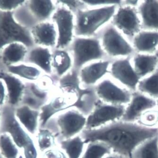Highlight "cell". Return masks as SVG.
Returning a JSON list of instances; mask_svg holds the SVG:
<instances>
[{
  "instance_id": "cell-1",
  "label": "cell",
  "mask_w": 158,
  "mask_h": 158,
  "mask_svg": "<svg viewBox=\"0 0 158 158\" xmlns=\"http://www.w3.org/2000/svg\"><path fill=\"white\" fill-rule=\"evenodd\" d=\"M80 135L86 144L103 143L113 153L128 158L143 142L158 135V130L121 120L95 130H84Z\"/></svg>"
},
{
  "instance_id": "cell-2",
  "label": "cell",
  "mask_w": 158,
  "mask_h": 158,
  "mask_svg": "<svg viewBox=\"0 0 158 158\" xmlns=\"http://www.w3.org/2000/svg\"><path fill=\"white\" fill-rule=\"evenodd\" d=\"M0 133L8 134L21 151L24 158H39V150L33 136L16 118L15 108L6 104L1 108Z\"/></svg>"
},
{
  "instance_id": "cell-3",
  "label": "cell",
  "mask_w": 158,
  "mask_h": 158,
  "mask_svg": "<svg viewBox=\"0 0 158 158\" xmlns=\"http://www.w3.org/2000/svg\"><path fill=\"white\" fill-rule=\"evenodd\" d=\"M116 7V5H113L89 10H78L75 25L76 35L84 37L94 35L113 18Z\"/></svg>"
},
{
  "instance_id": "cell-4",
  "label": "cell",
  "mask_w": 158,
  "mask_h": 158,
  "mask_svg": "<svg viewBox=\"0 0 158 158\" xmlns=\"http://www.w3.org/2000/svg\"><path fill=\"white\" fill-rule=\"evenodd\" d=\"M15 42L23 44L28 48L35 45L30 30L18 24L13 12L0 11V51Z\"/></svg>"
},
{
  "instance_id": "cell-5",
  "label": "cell",
  "mask_w": 158,
  "mask_h": 158,
  "mask_svg": "<svg viewBox=\"0 0 158 158\" xmlns=\"http://www.w3.org/2000/svg\"><path fill=\"white\" fill-rule=\"evenodd\" d=\"M125 107L97 102L87 116L85 130H95L122 120Z\"/></svg>"
},
{
  "instance_id": "cell-6",
  "label": "cell",
  "mask_w": 158,
  "mask_h": 158,
  "mask_svg": "<svg viewBox=\"0 0 158 158\" xmlns=\"http://www.w3.org/2000/svg\"><path fill=\"white\" fill-rule=\"evenodd\" d=\"M73 62L76 68L86 64L101 59L104 51L98 39L90 37H78L73 43Z\"/></svg>"
},
{
  "instance_id": "cell-7",
  "label": "cell",
  "mask_w": 158,
  "mask_h": 158,
  "mask_svg": "<svg viewBox=\"0 0 158 158\" xmlns=\"http://www.w3.org/2000/svg\"><path fill=\"white\" fill-rule=\"evenodd\" d=\"M87 116L79 110L69 109L59 114L56 124L63 139L79 135L86 128Z\"/></svg>"
},
{
  "instance_id": "cell-8",
  "label": "cell",
  "mask_w": 158,
  "mask_h": 158,
  "mask_svg": "<svg viewBox=\"0 0 158 158\" xmlns=\"http://www.w3.org/2000/svg\"><path fill=\"white\" fill-rule=\"evenodd\" d=\"M103 51L113 57L130 56L134 52V49L118 32L115 27L107 28L102 36Z\"/></svg>"
},
{
  "instance_id": "cell-9",
  "label": "cell",
  "mask_w": 158,
  "mask_h": 158,
  "mask_svg": "<svg viewBox=\"0 0 158 158\" xmlns=\"http://www.w3.org/2000/svg\"><path fill=\"white\" fill-rule=\"evenodd\" d=\"M113 18L116 28L132 40L141 31V20L135 7L128 5L121 7Z\"/></svg>"
},
{
  "instance_id": "cell-10",
  "label": "cell",
  "mask_w": 158,
  "mask_h": 158,
  "mask_svg": "<svg viewBox=\"0 0 158 158\" xmlns=\"http://www.w3.org/2000/svg\"><path fill=\"white\" fill-rule=\"evenodd\" d=\"M52 19L57 30L56 46L57 49H62L67 47L72 41L74 27L73 15L68 9L61 7L53 13Z\"/></svg>"
},
{
  "instance_id": "cell-11",
  "label": "cell",
  "mask_w": 158,
  "mask_h": 158,
  "mask_svg": "<svg viewBox=\"0 0 158 158\" xmlns=\"http://www.w3.org/2000/svg\"><path fill=\"white\" fill-rule=\"evenodd\" d=\"M96 93L102 102L116 106L128 104L132 96L129 91L109 80H105L99 83L96 88Z\"/></svg>"
},
{
  "instance_id": "cell-12",
  "label": "cell",
  "mask_w": 158,
  "mask_h": 158,
  "mask_svg": "<svg viewBox=\"0 0 158 158\" xmlns=\"http://www.w3.org/2000/svg\"><path fill=\"white\" fill-rule=\"evenodd\" d=\"M110 72L113 78L135 92L140 78L132 66L129 56L115 61L111 65Z\"/></svg>"
},
{
  "instance_id": "cell-13",
  "label": "cell",
  "mask_w": 158,
  "mask_h": 158,
  "mask_svg": "<svg viewBox=\"0 0 158 158\" xmlns=\"http://www.w3.org/2000/svg\"><path fill=\"white\" fill-rule=\"evenodd\" d=\"M156 107L155 99L140 92H134L121 121L135 123L142 114L146 111Z\"/></svg>"
},
{
  "instance_id": "cell-14",
  "label": "cell",
  "mask_w": 158,
  "mask_h": 158,
  "mask_svg": "<svg viewBox=\"0 0 158 158\" xmlns=\"http://www.w3.org/2000/svg\"><path fill=\"white\" fill-rule=\"evenodd\" d=\"M0 79L3 81L7 89L6 104L16 108L21 104L27 82L5 70H0Z\"/></svg>"
},
{
  "instance_id": "cell-15",
  "label": "cell",
  "mask_w": 158,
  "mask_h": 158,
  "mask_svg": "<svg viewBox=\"0 0 158 158\" xmlns=\"http://www.w3.org/2000/svg\"><path fill=\"white\" fill-rule=\"evenodd\" d=\"M29 48L21 43H12L0 51V70L25 62Z\"/></svg>"
},
{
  "instance_id": "cell-16",
  "label": "cell",
  "mask_w": 158,
  "mask_h": 158,
  "mask_svg": "<svg viewBox=\"0 0 158 158\" xmlns=\"http://www.w3.org/2000/svg\"><path fill=\"white\" fill-rule=\"evenodd\" d=\"M35 45L48 48L56 46L57 34L52 23L40 22L30 29Z\"/></svg>"
},
{
  "instance_id": "cell-17",
  "label": "cell",
  "mask_w": 158,
  "mask_h": 158,
  "mask_svg": "<svg viewBox=\"0 0 158 158\" xmlns=\"http://www.w3.org/2000/svg\"><path fill=\"white\" fill-rule=\"evenodd\" d=\"M15 115L25 130L32 136L35 135L39 129L40 110L20 104L15 108Z\"/></svg>"
},
{
  "instance_id": "cell-18",
  "label": "cell",
  "mask_w": 158,
  "mask_h": 158,
  "mask_svg": "<svg viewBox=\"0 0 158 158\" xmlns=\"http://www.w3.org/2000/svg\"><path fill=\"white\" fill-rule=\"evenodd\" d=\"M141 28L146 31H158V1H144L138 7Z\"/></svg>"
},
{
  "instance_id": "cell-19",
  "label": "cell",
  "mask_w": 158,
  "mask_h": 158,
  "mask_svg": "<svg viewBox=\"0 0 158 158\" xmlns=\"http://www.w3.org/2000/svg\"><path fill=\"white\" fill-rule=\"evenodd\" d=\"M52 55L48 48L35 45L29 48L25 62L49 74L52 72Z\"/></svg>"
},
{
  "instance_id": "cell-20",
  "label": "cell",
  "mask_w": 158,
  "mask_h": 158,
  "mask_svg": "<svg viewBox=\"0 0 158 158\" xmlns=\"http://www.w3.org/2000/svg\"><path fill=\"white\" fill-rule=\"evenodd\" d=\"M109 65L108 61H100L86 65L81 70V80L86 85H94L107 73Z\"/></svg>"
},
{
  "instance_id": "cell-21",
  "label": "cell",
  "mask_w": 158,
  "mask_h": 158,
  "mask_svg": "<svg viewBox=\"0 0 158 158\" xmlns=\"http://www.w3.org/2000/svg\"><path fill=\"white\" fill-rule=\"evenodd\" d=\"M134 47L138 52L152 53L158 46V31L143 30L133 39Z\"/></svg>"
},
{
  "instance_id": "cell-22",
  "label": "cell",
  "mask_w": 158,
  "mask_h": 158,
  "mask_svg": "<svg viewBox=\"0 0 158 158\" xmlns=\"http://www.w3.org/2000/svg\"><path fill=\"white\" fill-rule=\"evenodd\" d=\"M4 70L26 82H37L42 74V71L38 67L25 62L9 66Z\"/></svg>"
},
{
  "instance_id": "cell-23",
  "label": "cell",
  "mask_w": 158,
  "mask_h": 158,
  "mask_svg": "<svg viewBox=\"0 0 158 158\" xmlns=\"http://www.w3.org/2000/svg\"><path fill=\"white\" fill-rule=\"evenodd\" d=\"M26 4L38 23L46 21L55 10L53 2L49 0H29Z\"/></svg>"
},
{
  "instance_id": "cell-24",
  "label": "cell",
  "mask_w": 158,
  "mask_h": 158,
  "mask_svg": "<svg viewBox=\"0 0 158 158\" xmlns=\"http://www.w3.org/2000/svg\"><path fill=\"white\" fill-rule=\"evenodd\" d=\"M135 71L140 78L155 71L158 65V58L155 55L137 54L133 59Z\"/></svg>"
},
{
  "instance_id": "cell-25",
  "label": "cell",
  "mask_w": 158,
  "mask_h": 158,
  "mask_svg": "<svg viewBox=\"0 0 158 158\" xmlns=\"http://www.w3.org/2000/svg\"><path fill=\"white\" fill-rule=\"evenodd\" d=\"M86 145V143L80 135L62 140L60 142L61 149L67 158H81Z\"/></svg>"
},
{
  "instance_id": "cell-26",
  "label": "cell",
  "mask_w": 158,
  "mask_h": 158,
  "mask_svg": "<svg viewBox=\"0 0 158 158\" xmlns=\"http://www.w3.org/2000/svg\"><path fill=\"white\" fill-rule=\"evenodd\" d=\"M71 65V56L65 51L57 49L52 54V67L58 76H64L70 69Z\"/></svg>"
},
{
  "instance_id": "cell-27",
  "label": "cell",
  "mask_w": 158,
  "mask_h": 158,
  "mask_svg": "<svg viewBox=\"0 0 158 158\" xmlns=\"http://www.w3.org/2000/svg\"><path fill=\"white\" fill-rule=\"evenodd\" d=\"M132 158H158V135L147 140L132 154Z\"/></svg>"
},
{
  "instance_id": "cell-28",
  "label": "cell",
  "mask_w": 158,
  "mask_h": 158,
  "mask_svg": "<svg viewBox=\"0 0 158 158\" xmlns=\"http://www.w3.org/2000/svg\"><path fill=\"white\" fill-rule=\"evenodd\" d=\"M137 88L141 93L154 99H158V69L149 77L139 81Z\"/></svg>"
},
{
  "instance_id": "cell-29",
  "label": "cell",
  "mask_w": 158,
  "mask_h": 158,
  "mask_svg": "<svg viewBox=\"0 0 158 158\" xmlns=\"http://www.w3.org/2000/svg\"><path fill=\"white\" fill-rule=\"evenodd\" d=\"M0 154L4 158H19L22 153L10 135L0 133Z\"/></svg>"
},
{
  "instance_id": "cell-30",
  "label": "cell",
  "mask_w": 158,
  "mask_h": 158,
  "mask_svg": "<svg viewBox=\"0 0 158 158\" xmlns=\"http://www.w3.org/2000/svg\"><path fill=\"white\" fill-rule=\"evenodd\" d=\"M112 152L110 148L105 143L93 142L86 144L81 158H105Z\"/></svg>"
},
{
  "instance_id": "cell-31",
  "label": "cell",
  "mask_w": 158,
  "mask_h": 158,
  "mask_svg": "<svg viewBox=\"0 0 158 158\" xmlns=\"http://www.w3.org/2000/svg\"><path fill=\"white\" fill-rule=\"evenodd\" d=\"M36 145L39 151L42 153L56 147L55 138L53 133L44 127L39 129L36 135Z\"/></svg>"
},
{
  "instance_id": "cell-32",
  "label": "cell",
  "mask_w": 158,
  "mask_h": 158,
  "mask_svg": "<svg viewBox=\"0 0 158 158\" xmlns=\"http://www.w3.org/2000/svg\"><path fill=\"white\" fill-rule=\"evenodd\" d=\"M13 16L18 24L29 30L38 23L30 12L26 1L23 5L13 12Z\"/></svg>"
},
{
  "instance_id": "cell-33",
  "label": "cell",
  "mask_w": 158,
  "mask_h": 158,
  "mask_svg": "<svg viewBox=\"0 0 158 158\" xmlns=\"http://www.w3.org/2000/svg\"><path fill=\"white\" fill-rule=\"evenodd\" d=\"M137 123L149 128H157L158 124V110L152 109L142 114L137 120Z\"/></svg>"
},
{
  "instance_id": "cell-34",
  "label": "cell",
  "mask_w": 158,
  "mask_h": 158,
  "mask_svg": "<svg viewBox=\"0 0 158 158\" xmlns=\"http://www.w3.org/2000/svg\"><path fill=\"white\" fill-rule=\"evenodd\" d=\"M26 1L0 0V11L13 12L25 3Z\"/></svg>"
},
{
  "instance_id": "cell-35",
  "label": "cell",
  "mask_w": 158,
  "mask_h": 158,
  "mask_svg": "<svg viewBox=\"0 0 158 158\" xmlns=\"http://www.w3.org/2000/svg\"><path fill=\"white\" fill-rule=\"evenodd\" d=\"M43 158H67L62 150L56 147L51 148L43 152Z\"/></svg>"
},
{
  "instance_id": "cell-36",
  "label": "cell",
  "mask_w": 158,
  "mask_h": 158,
  "mask_svg": "<svg viewBox=\"0 0 158 158\" xmlns=\"http://www.w3.org/2000/svg\"><path fill=\"white\" fill-rule=\"evenodd\" d=\"M82 2L90 6H109V5L121 4L122 2L120 1H83Z\"/></svg>"
},
{
  "instance_id": "cell-37",
  "label": "cell",
  "mask_w": 158,
  "mask_h": 158,
  "mask_svg": "<svg viewBox=\"0 0 158 158\" xmlns=\"http://www.w3.org/2000/svg\"><path fill=\"white\" fill-rule=\"evenodd\" d=\"M7 92L4 82L0 79V108L4 106L7 103Z\"/></svg>"
},
{
  "instance_id": "cell-38",
  "label": "cell",
  "mask_w": 158,
  "mask_h": 158,
  "mask_svg": "<svg viewBox=\"0 0 158 158\" xmlns=\"http://www.w3.org/2000/svg\"><path fill=\"white\" fill-rule=\"evenodd\" d=\"M60 2L64 3V4L67 5L69 7H71L73 8H75V7H77L78 4L77 3V2L73 1H60Z\"/></svg>"
},
{
  "instance_id": "cell-39",
  "label": "cell",
  "mask_w": 158,
  "mask_h": 158,
  "mask_svg": "<svg viewBox=\"0 0 158 158\" xmlns=\"http://www.w3.org/2000/svg\"><path fill=\"white\" fill-rule=\"evenodd\" d=\"M124 2L126 3L125 4L126 5L134 7V6L138 5L139 1H126Z\"/></svg>"
},
{
  "instance_id": "cell-40",
  "label": "cell",
  "mask_w": 158,
  "mask_h": 158,
  "mask_svg": "<svg viewBox=\"0 0 158 158\" xmlns=\"http://www.w3.org/2000/svg\"><path fill=\"white\" fill-rule=\"evenodd\" d=\"M105 158H123V157L120 156V155H117V154H114V153H113L112 154V153H111L109 155L106 156Z\"/></svg>"
},
{
  "instance_id": "cell-41",
  "label": "cell",
  "mask_w": 158,
  "mask_h": 158,
  "mask_svg": "<svg viewBox=\"0 0 158 158\" xmlns=\"http://www.w3.org/2000/svg\"><path fill=\"white\" fill-rule=\"evenodd\" d=\"M2 118V109L1 108H0V125H1V123Z\"/></svg>"
},
{
  "instance_id": "cell-42",
  "label": "cell",
  "mask_w": 158,
  "mask_h": 158,
  "mask_svg": "<svg viewBox=\"0 0 158 158\" xmlns=\"http://www.w3.org/2000/svg\"><path fill=\"white\" fill-rule=\"evenodd\" d=\"M155 55L157 56V57H158V48H157V51H156V52H155Z\"/></svg>"
},
{
  "instance_id": "cell-43",
  "label": "cell",
  "mask_w": 158,
  "mask_h": 158,
  "mask_svg": "<svg viewBox=\"0 0 158 158\" xmlns=\"http://www.w3.org/2000/svg\"><path fill=\"white\" fill-rule=\"evenodd\" d=\"M156 107H157V108L158 109V99H157V100H156Z\"/></svg>"
},
{
  "instance_id": "cell-44",
  "label": "cell",
  "mask_w": 158,
  "mask_h": 158,
  "mask_svg": "<svg viewBox=\"0 0 158 158\" xmlns=\"http://www.w3.org/2000/svg\"><path fill=\"white\" fill-rule=\"evenodd\" d=\"M19 158H23V155H22V154L21 155H20L19 157Z\"/></svg>"
},
{
  "instance_id": "cell-45",
  "label": "cell",
  "mask_w": 158,
  "mask_h": 158,
  "mask_svg": "<svg viewBox=\"0 0 158 158\" xmlns=\"http://www.w3.org/2000/svg\"><path fill=\"white\" fill-rule=\"evenodd\" d=\"M128 158H132V154H130V156H129Z\"/></svg>"
},
{
  "instance_id": "cell-46",
  "label": "cell",
  "mask_w": 158,
  "mask_h": 158,
  "mask_svg": "<svg viewBox=\"0 0 158 158\" xmlns=\"http://www.w3.org/2000/svg\"><path fill=\"white\" fill-rule=\"evenodd\" d=\"M0 158H4L1 154H0Z\"/></svg>"
},
{
  "instance_id": "cell-47",
  "label": "cell",
  "mask_w": 158,
  "mask_h": 158,
  "mask_svg": "<svg viewBox=\"0 0 158 158\" xmlns=\"http://www.w3.org/2000/svg\"><path fill=\"white\" fill-rule=\"evenodd\" d=\"M157 129H158V126H157Z\"/></svg>"
}]
</instances>
